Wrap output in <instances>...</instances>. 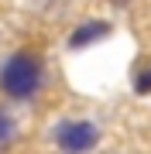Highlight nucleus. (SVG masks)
<instances>
[{
	"label": "nucleus",
	"mask_w": 151,
	"mask_h": 154,
	"mask_svg": "<svg viewBox=\"0 0 151 154\" xmlns=\"http://www.w3.org/2000/svg\"><path fill=\"white\" fill-rule=\"evenodd\" d=\"M52 140H55L58 154H86L100 140V127L93 120H58L52 130Z\"/></svg>",
	"instance_id": "nucleus-2"
},
{
	"label": "nucleus",
	"mask_w": 151,
	"mask_h": 154,
	"mask_svg": "<svg viewBox=\"0 0 151 154\" xmlns=\"http://www.w3.org/2000/svg\"><path fill=\"white\" fill-rule=\"evenodd\" d=\"M106 34H110V24L106 21H86L69 34V48L79 51V48H90V45H100Z\"/></svg>",
	"instance_id": "nucleus-3"
},
{
	"label": "nucleus",
	"mask_w": 151,
	"mask_h": 154,
	"mask_svg": "<svg viewBox=\"0 0 151 154\" xmlns=\"http://www.w3.org/2000/svg\"><path fill=\"white\" fill-rule=\"evenodd\" d=\"M14 140H17V123H14V116H11V113L0 110V154L11 147Z\"/></svg>",
	"instance_id": "nucleus-4"
},
{
	"label": "nucleus",
	"mask_w": 151,
	"mask_h": 154,
	"mask_svg": "<svg viewBox=\"0 0 151 154\" xmlns=\"http://www.w3.org/2000/svg\"><path fill=\"white\" fill-rule=\"evenodd\" d=\"M134 93H137V96H148V93H151V69L134 75Z\"/></svg>",
	"instance_id": "nucleus-5"
},
{
	"label": "nucleus",
	"mask_w": 151,
	"mask_h": 154,
	"mask_svg": "<svg viewBox=\"0 0 151 154\" xmlns=\"http://www.w3.org/2000/svg\"><path fill=\"white\" fill-rule=\"evenodd\" d=\"M41 82H45V69H41V58L31 51H14L0 65V89L17 103L31 99L41 89Z\"/></svg>",
	"instance_id": "nucleus-1"
}]
</instances>
